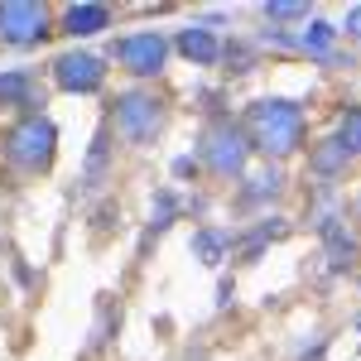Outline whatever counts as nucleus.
I'll list each match as a JSON object with an SVG mask.
<instances>
[{
    "mask_svg": "<svg viewBox=\"0 0 361 361\" xmlns=\"http://www.w3.org/2000/svg\"><path fill=\"white\" fill-rule=\"evenodd\" d=\"M250 140L265 154H294L304 140V111L294 102H255L250 106Z\"/></svg>",
    "mask_w": 361,
    "mask_h": 361,
    "instance_id": "1",
    "label": "nucleus"
},
{
    "mask_svg": "<svg viewBox=\"0 0 361 361\" xmlns=\"http://www.w3.org/2000/svg\"><path fill=\"white\" fill-rule=\"evenodd\" d=\"M54 126L44 121V116H25L10 135H5V159L20 169H44L54 159Z\"/></svg>",
    "mask_w": 361,
    "mask_h": 361,
    "instance_id": "2",
    "label": "nucleus"
},
{
    "mask_svg": "<svg viewBox=\"0 0 361 361\" xmlns=\"http://www.w3.org/2000/svg\"><path fill=\"white\" fill-rule=\"evenodd\" d=\"M116 58H121V68L135 73V78H159V73H164V58H169V39L154 34V29L126 34V39L116 44Z\"/></svg>",
    "mask_w": 361,
    "mask_h": 361,
    "instance_id": "3",
    "label": "nucleus"
},
{
    "mask_svg": "<svg viewBox=\"0 0 361 361\" xmlns=\"http://www.w3.org/2000/svg\"><path fill=\"white\" fill-rule=\"evenodd\" d=\"M49 34V10L44 5H29V0H5L0 5V39L25 49V44H39Z\"/></svg>",
    "mask_w": 361,
    "mask_h": 361,
    "instance_id": "4",
    "label": "nucleus"
},
{
    "mask_svg": "<svg viewBox=\"0 0 361 361\" xmlns=\"http://www.w3.org/2000/svg\"><path fill=\"white\" fill-rule=\"evenodd\" d=\"M116 130L130 140V145L154 140V130H159V102H154V97H145V92L121 97V102H116Z\"/></svg>",
    "mask_w": 361,
    "mask_h": 361,
    "instance_id": "5",
    "label": "nucleus"
},
{
    "mask_svg": "<svg viewBox=\"0 0 361 361\" xmlns=\"http://www.w3.org/2000/svg\"><path fill=\"white\" fill-rule=\"evenodd\" d=\"M102 78H106V68H102V58H92V54H63L54 63V82L63 92H97Z\"/></svg>",
    "mask_w": 361,
    "mask_h": 361,
    "instance_id": "6",
    "label": "nucleus"
},
{
    "mask_svg": "<svg viewBox=\"0 0 361 361\" xmlns=\"http://www.w3.org/2000/svg\"><path fill=\"white\" fill-rule=\"evenodd\" d=\"M207 164L217 173H241L246 169V135L236 126H217L207 135Z\"/></svg>",
    "mask_w": 361,
    "mask_h": 361,
    "instance_id": "7",
    "label": "nucleus"
},
{
    "mask_svg": "<svg viewBox=\"0 0 361 361\" xmlns=\"http://www.w3.org/2000/svg\"><path fill=\"white\" fill-rule=\"evenodd\" d=\"M106 25H111V10H106V5H68V10H63V29H68L73 39L102 34Z\"/></svg>",
    "mask_w": 361,
    "mask_h": 361,
    "instance_id": "8",
    "label": "nucleus"
},
{
    "mask_svg": "<svg viewBox=\"0 0 361 361\" xmlns=\"http://www.w3.org/2000/svg\"><path fill=\"white\" fill-rule=\"evenodd\" d=\"M178 49H183V58H193L197 68H212L217 63V54H222V44H217V34L212 29H183L178 34Z\"/></svg>",
    "mask_w": 361,
    "mask_h": 361,
    "instance_id": "9",
    "label": "nucleus"
},
{
    "mask_svg": "<svg viewBox=\"0 0 361 361\" xmlns=\"http://www.w3.org/2000/svg\"><path fill=\"white\" fill-rule=\"evenodd\" d=\"M29 92H34L29 73H0V102L5 106H29Z\"/></svg>",
    "mask_w": 361,
    "mask_h": 361,
    "instance_id": "10",
    "label": "nucleus"
},
{
    "mask_svg": "<svg viewBox=\"0 0 361 361\" xmlns=\"http://www.w3.org/2000/svg\"><path fill=\"white\" fill-rule=\"evenodd\" d=\"M333 39H337L333 25H313V29L299 34V49H308L313 58H328V54H333Z\"/></svg>",
    "mask_w": 361,
    "mask_h": 361,
    "instance_id": "11",
    "label": "nucleus"
},
{
    "mask_svg": "<svg viewBox=\"0 0 361 361\" xmlns=\"http://www.w3.org/2000/svg\"><path fill=\"white\" fill-rule=\"evenodd\" d=\"M193 250L207 260V265H217V260H222V250H226V236H222V231H197Z\"/></svg>",
    "mask_w": 361,
    "mask_h": 361,
    "instance_id": "12",
    "label": "nucleus"
},
{
    "mask_svg": "<svg viewBox=\"0 0 361 361\" xmlns=\"http://www.w3.org/2000/svg\"><path fill=\"white\" fill-rule=\"evenodd\" d=\"M347 154H361V106H352V111L342 116V140H337Z\"/></svg>",
    "mask_w": 361,
    "mask_h": 361,
    "instance_id": "13",
    "label": "nucleus"
},
{
    "mask_svg": "<svg viewBox=\"0 0 361 361\" xmlns=\"http://www.w3.org/2000/svg\"><path fill=\"white\" fill-rule=\"evenodd\" d=\"M342 164H347V149H342L337 140H328V145L313 154V169H318V173H337Z\"/></svg>",
    "mask_w": 361,
    "mask_h": 361,
    "instance_id": "14",
    "label": "nucleus"
},
{
    "mask_svg": "<svg viewBox=\"0 0 361 361\" xmlns=\"http://www.w3.org/2000/svg\"><path fill=\"white\" fill-rule=\"evenodd\" d=\"M102 178H106V135H97V145H92V159H87V188H102Z\"/></svg>",
    "mask_w": 361,
    "mask_h": 361,
    "instance_id": "15",
    "label": "nucleus"
},
{
    "mask_svg": "<svg viewBox=\"0 0 361 361\" xmlns=\"http://www.w3.org/2000/svg\"><path fill=\"white\" fill-rule=\"evenodd\" d=\"M323 231H328V250H333V265H337V270H342V265H352V236H342L333 222L323 226Z\"/></svg>",
    "mask_w": 361,
    "mask_h": 361,
    "instance_id": "16",
    "label": "nucleus"
},
{
    "mask_svg": "<svg viewBox=\"0 0 361 361\" xmlns=\"http://www.w3.org/2000/svg\"><path fill=\"white\" fill-rule=\"evenodd\" d=\"M173 212H178V197H173V193H159V202L149 207V226H154V231H159V226H169V217H173Z\"/></svg>",
    "mask_w": 361,
    "mask_h": 361,
    "instance_id": "17",
    "label": "nucleus"
},
{
    "mask_svg": "<svg viewBox=\"0 0 361 361\" xmlns=\"http://www.w3.org/2000/svg\"><path fill=\"white\" fill-rule=\"evenodd\" d=\"M265 15L270 20H299V15H308V5H265Z\"/></svg>",
    "mask_w": 361,
    "mask_h": 361,
    "instance_id": "18",
    "label": "nucleus"
},
{
    "mask_svg": "<svg viewBox=\"0 0 361 361\" xmlns=\"http://www.w3.org/2000/svg\"><path fill=\"white\" fill-rule=\"evenodd\" d=\"M347 34H352V39H361V10H352V15H347Z\"/></svg>",
    "mask_w": 361,
    "mask_h": 361,
    "instance_id": "19",
    "label": "nucleus"
}]
</instances>
